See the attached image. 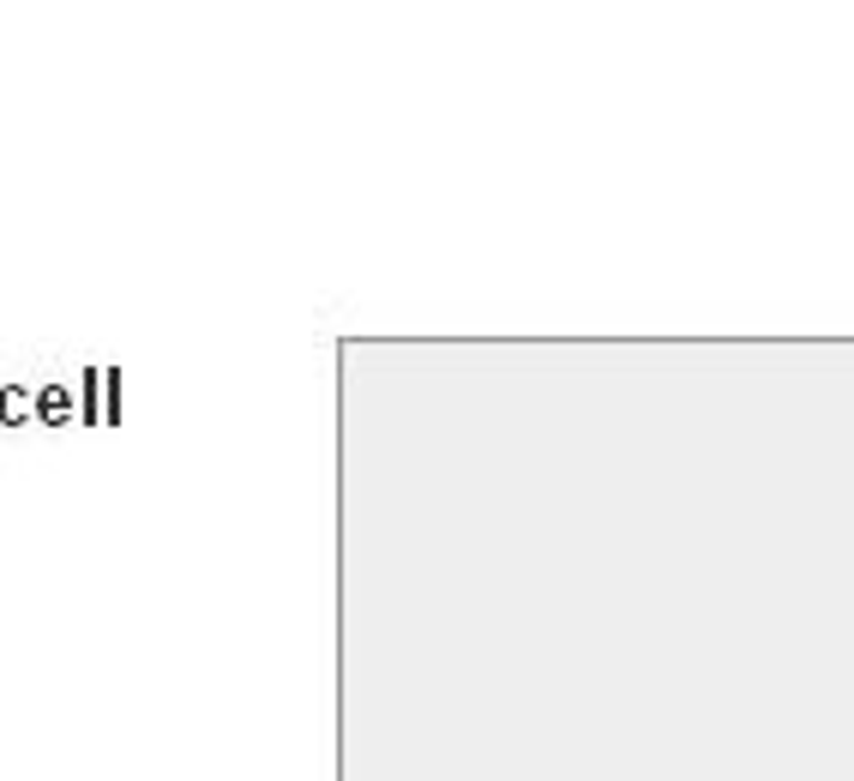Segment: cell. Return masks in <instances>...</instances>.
<instances>
[{"label":"cell","mask_w":854,"mask_h":781,"mask_svg":"<svg viewBox=\"0 0 854 781\" xmlns=\"http://www.w3.org/2000/svg\"><path fill=\"white\" fill-rule=\"evenodd\" d=\"M31 415H37V421H49V427H61V421L79 415V403H72L61 386H42V391H37V403H31Z\"/></svg>","instance_id":"6da1fadb"},{"label":"cell","mask_w":854,"mask_h":781,"mask_svg":"<svg viewBox=\"0 0 854 781\" xmlns=\"http://www.w3.org/2000/svg\"><path fill=\"white\" fill-rule=\"evenodd\" d=\"M97 386H102V373L91 367V373L79 379V421H102V397H97Z\"/></svg>","instance_id":"7a4b0ae2"},{"label":"cell","mask_w":854,"mask_h":781,"mask_svg":"<svg viewBox=\"0 0 854 781\" xmlns=\"http://www.w3.org/2000/svg\"><path fill=\"white\" fill-rule=\"evenodd\" d=\"M31 403H37L31 391H0V421H24V415H31Z\"/></svg>","instance_id":"3957f363"}]
</instances>
